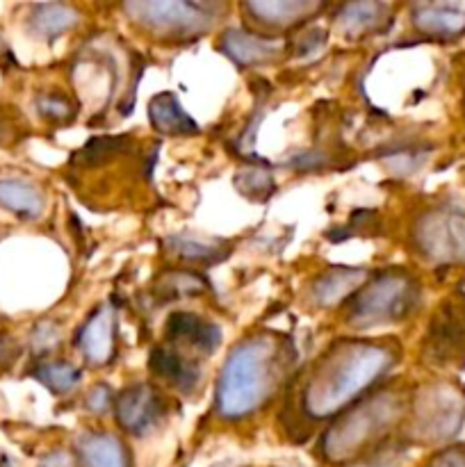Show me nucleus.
<instances>
[{
    "instance_id": "nucleus-1",
    "label": "nucleus",
    "mask_w": 465,
    "mask_h": 467,
    "mask_svg": "<svg viewBox=\"0 0 465 467\" xmlns=\"http://www.w3.org/2000/svg\"><path fill=\"white\" fill-rule=\"evenodd\" d=\"M395 342L342 340L310 368L304 381L301 404L313 420H326L345 410L356 397L386 377L397 363Z\"/></svg>"
},
{
    "instance_id": "nucleus-2",
    "label": "nucleus",
    "mask_w": 465,
    "mask_h": 467,
    "mask_svg": "<svg viewBox=\"0 0 465 467\" xmlns=\"http://www.w3.org/2000/svg\"><path fill=\"white\" fill-rule=\"evenodd\" d=\"M294 349L278 333H255L244 337L222 369L217 383V415L242 420L255 413L287 377Z\"/></svg>"
},
{
    "instance_id": "nucleus-3",
    "label": "nucleus",
    "mask_w": 465,
    "mask_h": 467,
    "mask_svg": "<svg viewBox=\"0 0 465 467\" xmlns=\"http://www.w3.org/2000/svg\"><path fill=\"white\" fill-rule=\"evenodd\" d=\"M401 415H404V397L395 390H383L360 401L358 406H351L349 413L342 415L324 436V454L333 463L356 459L386 438L390 429L397 427Z\"/></svg>"
},
{
    "instance_id": "nucleus-4",
    "label": "nucleus",
    "mask_w": 465,
    "mask_h": 467,
    "mask_svg": "<svg viewBox=\"0 0 465 467\" xmlns=\"http://www.w3.org/2000/svg\"><path fill=\"white\" fill-rule=\"evenodd\" d=\"M422 301V287L408 272L392 269L378 274L351 299L346 319L358 328L395 324L410 317Z\"/></svg>"
},
{
    "instance_id": "nucleus-5",
    "label": "nucleus",
    "mask_w": 465,
    "mask_h": 467,
    "mask_svg": "<svg viewBox=\"0 0 465 467\" xmlns=\"http://www.w3.org/2000/svg\"><path fill=\"white\" fill-rule=\"evenodd\" d=\"M413 244L422 260L438 267L465 265V201H442L419 214Z\"/></svg>"
},
{
    "instance_id": "nucleus-6",
    "label": "nucleus",
    "mask_w": 465,
    "mask_h": 467,
    "mask_svg": "<svg viewBox=\"0 0 465 467\" xmlns=\"http://www.w3.org/2000/svg\"><path fill=\"white\" fill-rule=\"evenodd\" d=\"M123 12L135 26L162 39H194L217 23L214 5L187 0H135L123 3Z\"/></svg>"
},
{
    "instance_id": "nucleus-7",
    "label": "nucleus",
    "mask_w": 465,
    "mask_h": 467,
    "mask_svg": "<svg viewBox=\"0 0 465 467\" xmlns=\"http://www.w3.org/2000/svg\"><path fill=\"white\" fill-rule=\"evenodd\" d=\"M465 422V395L451 383L422 388L413 400L410 438L422 445H440L459 436Z\"/></svg>"
},
{
    "instance_id": "nucleus-8",
    "label": "nucleus",
    "mask_w": 465,
    "mask_h": 467,
    "mask_svg": "<svg viewBox=\"0 0 465 467\" xmlns=\"http://www.w3.org/2000/svg\"><path fill=\"white\" fill-rule=\"evenodd\" d=\"M424 358L433 368L465 369V292L447 296L429 322L424 337Z\"/></svg>"
},
{
    "instance_id": "nucleus-9",
    "label": "nucleus",
    "mask_w": 465,
    "mask_h": 467,
    "mask_svg": "<svg viewBox=\"0 0 465 467\" xmlns=\"http://www.w3.org/2000/svg\"><path fill=\"white\" fill-rule=\"evenodd\" d=\"M114 409H117L119 424L128 433L141 438L158 427L162 418V397L146 383H135L117 397Z\"/></svg>"
},
{
    "instance_id": "nucleus-10",
    "label": "nucleus",
    "mask_w": 465,
    "mask_h": 467,
    "mask_svg": "<svg viewBox=\"0 0 465 467\" xmlns=\"http://www.w3.org/2000/svg\"><path fill=\"white\" fill-rule=\"evenodd\" d=\"M219 50L240 67H260V64L276 62L285 53L281 39L253 35L246 30H228L219 41Z\"/></svg>"
},
{
    "instance_id": "nucleus-11",
    "label": "nucleus",
    "mask_w": 465,
    "mask_h": 467,
    "mask_svg": "<svg viewBox=\"0 0 465 467\" xmlns=\"http://www.w3.org/2000/svg\"><path fill=\"white\" fill-rule=\"evenodd\" d=\"M167 337L171 347L196 351L199 356L214 354L222 342V331L208 319L194 313H173L167 322Z\"/></svg>"
},
{
    "instance_id": "nucleus-12",
    "label": "nucleus",
    "mask_w": 465,
    "mask_h": 467,
    "mask_svg": "<svg viewBox=\"0 0 465 467\" xmlns=\"http://www.w3.org/2000/svg\"><path fill=\"white\" fill-rule=\"evenodd\" d=\"M78 347L87 363L94 368L109 363L114 354V310L109 306H100L87 319L78 337Z\"/></svg>"
},
{
    "instance_id": "nucleus-13",
    "label": "nucleus",
    "mask_w": 465,
    "mask_h": 467,
    "mask_svg": "<svg viewBox=\"0 0 465 467\" xmlns=\"http://www.w3.org/2000/svg\"><path fill=\"white\" fill-rule=\"evenodd\" d=\"M322 7L324 5L315 3V0H251V3H244V12L251 14L255 23L274 27V30L296 26Z\"/></svg>"
},
{
    "instance_id": "nucleus-14",
    "label": "nucleus",
    "mask_w": 465,
    "mask_h": 467,
    "mask_svg": "<svg viewBox=\"0 0 465 467\" xmlns=\"http://www.w3.org/2000/svg\"><path fill=\"white\" fill-rule=\"evenodd\" d=\"M413 26L433 39H459L465 35V5H415Z\"/></svg>"
},
{
    "instance_id": "nucleus-15",
    "label": "nucleus",
    "mask_w": 465,
    "mask_h": 467,
    "mask_svg": "<svg viewBox=\"0 0 465 467\" xmlns=\"http://www.w3.org/2000/svg\"><path fill=\"white\" fill-rule=\"evenodd\" d=\"M149 365L155 377L167 381L169 386L178 388L185 395L194 392L201 381V372L194 360L185 358V354L176 351L173 347H160V349H155L150 354Z\"/></svg>"
},
{
    "instance_id": "nucleus-16",
    "label": "nucleus",
    "mask_w": 465,
    "mask_h": 467,
    "mask_svg": "<svg viewBox=\"0 0 465 467\" xmlns=\"http://www.w3.org/2000/svg\"><path fill=\"white\" fill-rule=\"evenodd\" d=\"M365 281H367L365 269L333 267L324 272L322 276L315 278L310 295H313V301L319 308H331V306L340 304L345 296H349L356 287L363 285Z\"/></svg>"
},
{
    "instance_id": "nucleus-17",
    "label": "nucleus",
    "mask_w": 465,
    "mask_h": 467,
    "mask_svg": "<svg viewBox=\"0 0 465 467\" xmlns=\"http://www.w3.org/2000/svg\"><path fill=\"white\" fill-rule=\"evenodd\" d=\"M149 119L155 130L164 135H196L199 132V123L182 109L173 91H162L150 99Z\"/></svg>"
},
{
    "instance_id": "nucleus-18",
    "label": "nucleus",
    "mask_w": 465,
    "mask_h": 467,
    "mask_svg": "<svg viewBox=\"0 0 465 467\" xmlns=\"http://www.w3.org/2000/svg\"><path fill=\"white\" fill-rule=\"evenodd\" d=\"M337 27L349 36H365L390 23V5L386 3H346L336 16Z\"/></svg>"
},
{
    "instance_id": "nucleus-19",
    "label": "nucleus",
    "mask_w": 465,
    "mask_h": 467,
    "mask_svg": "<svg viewBox=\"0 0 465 467\" xmlns=\"http://www.w3.org/2000/svg\"><path fill=\"white\" fill-rule=\"evenodd\" d=\"M0 208L21 219H36L44 213L46 199L32 182L5 178L0 181Z\"/></svg>"
},
{
    "instance_id": "nucleus-20",
    "label": "nucleus",
    "mask_w": 465,
    "mask_h": 467,
    "mask_svg": "<svg viewBox=\"0 0 465 467\" xmlns=\"http://www.w3.org/2000/svg\"><path fill=\"white\" fill-rule=\"evenodd\" d=\"M80 467H128L123 445L109 433H89L78 442Z\"/></svg>"
},
{
    "instance_id": "nucleus-21",
    "label": "nucleus",
    "mask_w": 465,
    "mask_h": 467,
    "mask_svg": "<svg viewBox=\"0 0 465 467\" xmlns=\"http://www.w3.org/2000/svg\"><path fill=\"white\" fill-rule=\"evenodd\" d=\"M78 21H80V14L76 12V7H68V5H35L30 12V30L36 36L48 41L73 30Z\"/></svg>"
},
{
    "instance_id": "nucleus-22",
    "label": "nucleus",
    "mask_w": 465,
    "mask_h": 467,
    "mask_svg": "<svg viewBox=\"0 0 465 467\" xmlns=\"http://www.w3.org/2000/svg\"><path fill=\"white\" fill-rule=\"evenodd\" d=\"M169 254H173L176 258L187 260V263H199V265H214L219 260H223L228 255V242L217 240L208 242L203 237L194 235H173L167 237L164 242Z\"/></svg>"
},
{
    "instance_id": "nucleus-23",
    "label": "nucleus",
    "mask_w": 465,
    "mask_h": 467,
    "mask_svg": "<svg viewBox=\"0 0 465 467\" xmlns=\"http://www.w3.org/2000/svg\"><path fill=\"white\" fill-rule=\"evenodd\" d=\"M35 379L55 395L71 392L80 383V369L71 363H41L35 368Z\"/></svg>"
},
{
    "instance_id": "nucleus-24",
    "label": "nucleus",
    "mask_w": 465,
    "mask_h": 467,
    "mask_svg": "<svg viewBox=\"0 0 465 467\" xmlns=\"http://www.w3.org/2000/svg\"><path fill=\"white\" fill-rule=\"evenodd\" d=\"M235 187L251 201H264L274 192V178L264 167H246L235 176Z\"/></svg>"
},
{
    "instance_id": "nucleus-25",
    "label": "nucleus",
    "mask_w": 465,
    "mask_h": 467,
    "mask_svg": "<svg viewBox=\"0 0 465 467\" xmlns=\"http://www.w3.org/2000/svg\"><path fill=\"white\" fill-rule=\"evenodd\" d=\"M205 285H208L205 278L196 276V274H190V272H178V274H169V276L160 283V295L169 296V299H176V296L199 295Z\"/></svg>"
},
{
    "instance_id": "nucleus-26",
    "label": "nucleus",
    "mask_w": 465,
    "mask_h": 467,
    "mask_svg": "<svg viewBox=\"0 0 465 467\" xmlns=\"http://www.w3.org/2000/svg\"><path fill=\"white\" fill-rule=\"evenodd\" d=\"M36 109H39L41 117L46 121H53V123H62L73 119L76 109H73V103L62 94H41L36 99Z\"/></svg>"
},
{
    "instance_id": "nucleus-27",
    "label": "nucleus",
    "mask_w": 465,
    "mask_h": 467,
    "mask_svg": "<svg viewBox=\"0 0 465 467\" xmlns=\"http://www.w3.org/2000/svg\"><path fill=\"white\" fill-rule=\"evenodd\" d=\"M23 135H26V123H23L21 114L14 108L0 105V149H9V146L18 144Z\"/></svg>"
},
{
    "instance_id": "nucleus-28",
    "label": "nucleus",
    "mask_w": 465,
    "mask_h": 467,
    "mask_svg": "<svg viewBox=\"0 0 465 467\" xmlns=\"http://www.w3.org/2000/svg\"><path fill=\"white\" fill-rule=\"evenodd\" d=\"M427 467H465V445L447 447Z\"/></svg>"
},
{
    "instance_id": "nucleus-29",
    "label": "nucleus",
    "mask_w": 465,
    "mask_h": 467,
    "mask_svg": "<svg viewBox=\"0 0 465 467\" xmlns=\"http://www.w3.org/2000/svg\"><path fill=\"white\" fill-rule=\"evenodd\" d=\"M322 44H326V32L313 30V32H308V35H304L299 41H296L294 55H299V57H305V55H310L313 50H317Z\"/></svg>"
},
{
    "instance_id": "nucleus-30",
    "label": "nucleus",
    "mask_w": 465,
    "mask_h": 467,
    "mask_svg": "<svg viewBox=\"0 0 465 467\" xmlns=\"http://www.w3.org/2000/svg\"><path fill=\"white\" fill-rule=\"evenodd\" d=\"M108 401H109V390L105 386H98L91 390L89 400H87V409H91L94 413H103L108 409Z\"/></svg>"
},
{
    "instance_id": "nucleus-31",
    "label": "nucleus",
    "mask_w": 465,
    "mask_h": 467,
    "mask_svg": "<svg viewBox=\"0 0 465 467\" xmlns=\"http://www.w3.org/2000/svg\"><path fill=\"white\" fill-rule=\"evenodd\" d=\"M16 358V345L9 337L0 336V365H7Z\"/></svg>"
},
{
    "instance_id": "nucleus-32",
    "label": "nucleus",
    "mask_w": 465,
    "mask_h": 467,
    "mask_svg": "<svg viewBox=\"0 0 465 467\" xmlns=\"http://www.w3.org/2000/svg\"><path fill=\"white\" fill-rule=\"evenodd\" d=\"M0 50H3V41H0Z\"/></svg>"
}]
</instances>
